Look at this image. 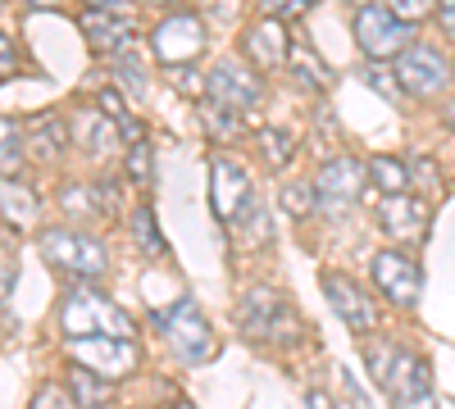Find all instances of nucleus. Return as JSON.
<instances>
[{"instance_id":"nucleus-1","label":"nucleus","mask_w":455,"mask_h":409,"mask_svg":"<svg viewBox=\"0 0 455 409\" xmlns=\"http://www.w3.org/2000/svg\"><path fill=\"white\" fill-rule=\"evenodd\" d=\"M60 327H64V337H124V342H132V319L119 305H109L105 295H96L92 287H78L64 295Z\"/></svg>"},{"instance_id":"nucleus-2","label":"nucleus","mask_w":455,"mask_h":409,"mask_svg":"<svg viewBox=\"0 0 455 409\" xmlns=\"http://www.w3.org/2000/svg\"><path fill=\"white\" fill-rule=\"evenodd\" d=\"M156 327L164 332V342L173 346V355H178L182 364H201V359L214 355L210 323H205V314H201V305L192 301V295H182L178 305L160 310V314H156Z\"/></svg>"},{"instance_id":"nucleus-3","label":"nucleus","mask_w":455,"mask_h":409,"mask_svg":"<svg viewBox=\"0 0 455 409\" xmlns=\"http://www.w3.org/2000/svg\"><path fill=\"white\" fill-rule=\"evenodd\" d=\"M42 255H46L51 269H64L73 278H92V282L105 278V269H109L105 246L87 232H73V228H51L42 237Z\"/></svg>"},{"instance_id":"nucleus-4","label":"nucleus","mask_w":455,"mask_h":409,"mask_svg":"<svg viewBox=\"0 0 455 409\" xmlns=\"http://www.w3.org/2000/svg\"><path fill=\"white\" fill-rule=\"evenodd\" d=\"M150 46H156V59H160L164 68H187V64H196L201 51H205V19L192 14V10L164 14L160 28L150 32Z\"/></svg>"},{"instance_id":"nucleus-5","label":"nucleus","mask_w":455,"mask_h":409,"mask_svg":"<svg viewBox=\"0 0 455 409\" xmlns=\"http://www.w3.org/2000/svg\"><path fill=\"white\" fill-rule=\"evenodd\" d=\"M355 46L373 59V64H387L410 46V23H401L387 5H364L355 10Z\"/></svg>"},{"instance_id":"nucleus-6","label":"nucleus","mask_w":455,"mask_h":409,"mask_svg":"<svg viewBox=\"0 0 455 409\" xmlns=\"http://www.w3.org/2000/svg\"><path fill=\"white\" fill-rule=\"evenodd\" d=\"M392 68H396V78H401V91H405V96H419V100L437 96V91L451 83V64L442 59V51H433V46H424V42H410V46L392 59Z\"/></svg>"},{"instance_id":"nucleus-7","label":"nucleus","mask_w":455,"mask_h":409,"mask_svg":"<svg viewBox=\"0 0 455 409\" xmlns=\"http://www.w3.org/2000/svg\"><path fill=\"white\" fill-rule=\"evenodd\" d=\"M259 96H264V83L246 59H219L210 68V78H205V100L228 105V109H237V114H246L251 105H259Z\"/></svg>"},{"instance_id":"nucleus-8","label":"nucleus","mask_w":455,"mask_h":409,"mask_svg":"<svg viewBox=\"0 0 455 409\" xmlns=\"http://www.w3.org/2000/svg\"><path fill=\"white\" fill-rule=\"evenodd\" d=\"M315 209L319 214H341V209H351L360 201V187H364V169L360 160L351 155H341V160H328L319 173H315Z\"/></svg>"},{"instance_id":"nucleus-9","label":"nucleus","mask_w":455,"mask_h":409,"mask_svg":"<svg viewBox=\"0 0 455 409\" xmlns=\"http://www.w3.org/2000/svg\"><path fill=\"white\" fill-rule=\"evenodd\" d=\"M210 201H214V214L219 223H242L255 201H251V177L237 160H228V155H214L210 164Z\"/></svg>"},{"instance_id":"nucleus-10","label":"nucleus","mask_w":455,"mask_h":409,"mask_svg":"<svg viewBox=\"0 0 455 409\" xmlns=\"http://www.w3.org/2000/svg\"><path fill=\"white\" fill-rule=\"evenodd\" d=\"M373 282H378V291H383L392 305H401V310H414V305H419L424 273H419V264H414L410 255H401V250L373 255Z\"/></svg>"},{"instance_id":"nucleus-11","label":"nucleus","mask_w":455,"mask_h":409,"mask_svg":"<svg viewBox=\"0 0 455 409\" xmlns=\"http://www.w3.org/2000/svg\"><path fill=\"white\" fill-rule=\"evenodd\" d=\"M242 327L251 332L255 342H274V346H287L300 337V327L296 319L274 301V291H251L246 301H242Z\"/></svg>"},{"instance_id":"nucleus-12","label":"nucleus","mask_w":455,"mask_h":409,"mask_svg":"<svg viewBox=\"0 0 455 409\" xmlns=\"http://www.w3.org/2000/svg\"><path fill=\"white\" fill-rule=\"evenodd\" d=\"M387 396L396 409H437V391H433V378H428V364L414 359L410 350L396 355L392 364V378H387Z\"/></svg>"},{"instance_id":"nucleus-13","label":"nucleus","mask_w":455,"mask_h":409,"mask_svg":"<svg viewBox=\"0 0 455 409\" xmlns=\"http://www.w3.org/2000/svg\"><path fill=\"white\" fill-rule=\"evenodd\" d=\"M68 350L83 368H92V374H100V378L128 374L132 359H137L132 342H124V337H68Z\"/></svg>"},{"instance_id":"nucleus-14","label":"nucleus","mask_w":455,"mask_h":409,"mask_svg":"<svg viewBox=\"0 0 455 409\" xmlns=\"http://www.w3.org/2000/svg\"><path fill=\"white\" fill-rule=\"evenodd\" d=\"M287 55H291V36H287V23H283V19L264 14L259 23L246 28V36H242V59H246L251 68H278V64H287Z\"/></svg>"},{"instance_id":"nucleus-15","label":"nucleus","mask_w":455,"mask_h":409,"mask_svg":"<svg viewBox=\"0 0 455 409\" xmlns=\"http://www.w3.org/2000/svg\"><path fill=\"white\" fill-rule=\"evenodd\" d=\"M323 295H328V305L337 310V319L347 323L351 332H373V327H378V305L369 301V295H364L351 278L328 273V278H323Z\"/></svg>"},{"instance_id":"nucleus-16","label":"nucleus","mask_w":455,"mask_h":409,"mask_svg":"<svg viewBox=\"0 0 455 409\" xmlns=\"http://www.w3.org/2000/svg\"><path fill=\"white\" fill-rule=\"evenodd\" d=\"M378 223H383V232L396 237V241H419L428 232V205L410 192H396V196H383L378 205Z\"/></svg>"},{"instance_id":"nucleus-17","label":"nucleus","mask_w":455,"mask_h":409,"mask_svg":"<svg viewBox=\"0 0 455 409\" xmlns=\"http://www.w3.org/2000/svg\"><path fill=\"white\" fill-rule=\"evenodd\" d=\"M83 36L96 55H119L132 42V19L119 10H87L83 14Z\"/></svg>"},{"instance_id":"nucleus-18","label":"nucleus","mask_w":455,"mask_h":409,"mask_svg":"<svg viewBox=\"0 0 455 409\" xmlns=\"http://www.w3.org/2000/svg\"><path fill=\"white\" fill-rule=\"evenodd\" d=\"M0 214H5L10 228L32 232L36 218H42V205H36L32 187H23V182H14V177H0Z\"/></svg>"},{"instance_id":"nucleus-19","label":"nucleus","mask_w":455,"mask_h":409,"mask_svg":"<svg viewBox=\"0 0 455 409\" xmlns=\"http://www.w3.org/2000/svg\"><path fill=\"white\" fill-rule=\"evenodd\" d=\"M68 396H73V405H78V409H109L114 387H109V378L92 374V368H83V364H73V374H68Z\"/></svg>"},{"instance_id":"nucleus-20","label":"nucleus","mask_w":455,"mask_h":409,"mask_svg":"<svg viewBox=\"0 0 455 409\" xmlns=\"http://www.w3.org/2000/svg\"><path fill=\"white\" fill-rule=\"evenodd\" d=\"M23 141L32 146V155H36V160H51L55 151H64L68 128H64V119H55V114H42V119L32 123V132H23Z\"/></svg>"},{"instance_id":"nucleus-21","label":"nucleus","mask_w":455,"mask_h":409,"mask_svg":"<svg viewBox=\"0 0 455 409\" xmlns=\"http://www.w3.org/2000/svg\"><path fill=\"white\" fill-rule=\"evenodd\" d=\"M287 64H291V73H296V83L306 87V91H328V83H332V73H328V64L315 55V51H306V46H296L291 55H287Z\"/></svg>"},{"instance_id":"nucleus-22","label":"nucleus","mask_w":455,"mask_h":409,"mask_svg":"<svg viewBox=\"0 0 455 409\" xmlns=\"http://www.w3.org/2000/svg\"><path fill=\"white\" fill-rule=\"evenodd\" d=\"M369 177L378 182V187H383L387 196H396V192H410V169L401 164V160H392V155H378L373 164H369Z\"/></svg>"},{"instance_id":"nucleus-23","label":"nucleus","mask_w":455,"mask_h":409,"mask_svg":"<svg viewBox=\"0 0 455 409\" xmlns=\"http://www.w3.org/2000/svg\"><path fill=\"white\" fill-rule=\"evenodd\" d=\"M23 169V132L14 119H0V177H14Z\"/></svg>"},{"instance_id":"nucleus-24","label":"nucleus","mask_w":455,"mask_h":409,"mask_svg":"<svg viewBox=\"0 0 455 409\" xmlns=\"http://www.w3.org/2000/svg\"><path fill=\"white\" fill-rule=\"evenodd\" d=\"M114 83H119V87H128V96H146V68H141V59L132 55V51H119V55H114Z\"/></svg>"},{"instance_id":"nucleus-25","label":"nucleus","mask_w":455,"mask_h":409,"mask_svg":"<svg viewBox=\"0 0 455 409\" xmlns=\"http://www.w3.org/2000/svg\"><path fill=\"white\" fill-rule=\"evenodd\" d=\"M132 232H137V250L141 255H164V237L156 228V214H150V205H137L132 209Z\"/></svg>"},{"instance_id":"nucleus-26","label":"nucleus","mask_w":455,"mask_h":409,"mask_svg":"<svg viewBox=\"0 0 455 409\" xmlns=\"http://www.w3.org/2000/svg\"><path fill=\"white\" fill-rule=\"evenodd\" d=\"M201 119L210 123L214 137H237V132H242V114H237V109L214 105V100H201Z\"/></svg>"},{"instance_id":"nucleus-27","label":"nucleus","mask_w":455,"mask_h":409,"mask_svg":"<svg viewBox=\"0 0 455 409\" xmlns=\"http://www.w3.org/2000/svg\"><path fill=\"white\" fill-rule=\"evenodd\" d=\"M259 151H264V160H269L274 169H283L291 160V151H296V137L287 128H269V132L259 137Z\"/></svg>"},{"instance_id":"nucleus-28","label":"nucleus","mask_w":455,"mask_h":409,"mask_svg":"<svg viewBox=\"0 0 455 409\" xmlns=\"http://www.w3.org/2000/svg\"><path fill=\"white\" fill-rule=\"evenodd\" d=\"M364 83L373 87V91H383L387 100H401L405 91H401V78H396V68H387V64H369L364 68Z\"/></svg>"},{"instance_id":"nucleus-29","label":"nucleus","mask_w":455,"mask_h":409,"mask_svg":"<svg viewBox=\"0 0 455 409\" xmlns=\"http://www.w3.org/2000/svg\"><path fill=\"white\" fill-rule=\"evenodd\" d=\"M387 10L401 19V23H424L428 14H437V0H387Z\"/></svg>"},{"instance_id":"nucleus-30","label":"nucleus","mask_w":455,"mask_h":409,"mask_svg":"<svg viewBox=\"0 0 455 409\" xmlns=\"http://www.w3.org/2000/svg\"><path fill=\"white\" fill-rule=\"evenodd\" d=\"M105 132H109V123L100 119V109H92V114L83 119V146H87L92 155H105V146H109Z\"/></svg>"},{"instance_id":"nucleus-31","label":"nucleus","mask_w":455,"mask_h":409,"mask_svg":"<svg viewBox=\"0 0 455 409\" xmlns=\"http://www.w3.org/2000/svg\"><path fill=\"white\" fill-rule=\"evenodd\" d=\"M259 10L269 14V19L291 23V19H300V14H310V10H315V0H259Z\"/></svg>"},{"instance_id":"nucleus-32","label":"nucleus","mask_w":455,"mask_h":409,"mask_svg":"<svg viewBox=\"0 0 455 409\" xmlns=\"http://www.w3.org/2000/svg\"><path fill=\"white\" fill-rule=\"evenodd\" d=\"M396 355H401L396 346H373V350H369V374H373V382H378V387H387Z\"/></svg>"},{"instance_id":"nucleus-33","label":"nucleus","mask_w":455,"mask_h":409,"mask_svg":"<svg viewBox=\"0 0 455 409\" xmlns=\"http://www.w3.org/2000/svg\"><path fill=\"white\" fill-rule=\"evenodd\" d=\"M128 177L137 182V187H146V182H150V141L128 146Z\"/></svg>"},{"instance_id":"nucleus-34","label":"nucleus","mask_w":455,"mask_h":409,"mask_svg":"<svg viewBox=\"0 0 455 409\" xmlns=\"http://www.w3.org/2000/svg\"><path fill=\"white\" fill-rule=\"evenodd\" d=\"M242 0H201V19L205 23H237Z\"/></svg>"},{"instance_id":"nucleus-35","label":"nucleus","mask_w":455,"mask_h":409,"mask_svg":"<svg viewBox=\"0 0 455 409\" xmlns=\"http://www.w3.org/2000/svg\"><path fill=\"white\" fill-rule=\"evenodd\" d=\"M283 205H287L291 214L315 209V187H310V182H291V187H283Z\"/></svg>"},{"instance_id":"nucleus-36","label":"nucleus","mask_w":455,"mask_h":409,"mask_svg":"<svg viewBox=\"0 0 455 409\" xmlns=\"http://www.w3.org/2000/svg\"><path fill=\"white\" fill-rule=\"evenodd\" d=\"M96 105H100V114H109L114 123H128V105H124V91L105 87V91L96 96Z\"/></svg>"},{"instance_id":"nucleus-37","label":"nucleus","mask_w":455,"mask_h":409,"mask_svg":"<svg viewBox=\"0 0 455 409\" xmlns=\"http://www.w3.org/2000/svg\"><path fill=\"white\" fill-rule=\"evenodd\" d=\"M64 209H68V214H92V209H96V192L68 187V192H64Z\"/></svg>"},{"instance_id":"nucleus-38","label":"nucleus","mask_w":455,"mask_h":409,"mask_svg":"<svg viewBox=\"0 0 455 409\" xmlns=\"http://www.w3.org/2000/svg\"><path fill=\"white\" fill-rule=\"evenodd\" d=\"M14 68H19V51H14V42H10V36L0 32V83H5Z\"/></svg>"},{"instance_id":"nucleus-39","label":"nucleus","mask_w":455,"mask_h":409,"mask_svg":"<svg viewBox=\"0 0 455 409\" xmlns=\"http://www.w3.org/2000/svg\"><path fill=\"white\" fill-rule=\"evenodd\" d=\"M32 409H68V400L55 387H42V391H36V400H32Z\"/></svg>"},{"instance_id":"nucleus-40","label":"nucleus","mask_w":455,"mask_h":409,"mask_svg":"<svg viewBox=\"0 0 455 409\" xmlns=\"http://www.w3.org/2000/svg\"><path fill=\"white\" fill-rule=\"evenodd\" d=\"M119 141H124V146H137V141H146V123H141V119H128V123H119Z\"/></svg>"},{"instance_id":"nucleus-41","label":"nucleus","mask_w":455,"mask_h":409,"mask_svg":"<svg viewBox=\"0 0 455 409\" xmlns=\"http://www.w3.org/2000/svg\"><path fill=\"white\" fill-rule=\"evenodd\" d=\"M437 23H442V32L455 42V0H437Z\"/></svg>"},{"instance_id":"nucleus-42","label":"nucleus","mask_w":455,"mask_h":409,"mask_svg":"<svg viewBox=\"0 0 455 409\" xmlns=\"http://www.w3.org/2000/svg\"><path fill=\"white\" fill-rule=\"evenodd\" d=\"M10 287H14V264H5V259H0V305H5Z\"/></svg>"},{"instance_id":"nucleus-43","label":"nucleus","mask_w":455,"mask_h":409,"mask_svg":"<svg viewBox=\"0 0 455 409\" xmlns=\"http://www.w3.org/2000/svg\"><path fill=\"white\" fill-rule=\"evenodd\" d=\"M87 10H128V0H87Z\"/></svg>"},{"instance_id":"nucleus-44","label":"nucleus","mask_w":455,"mask_h":409,"mask_svg":"<svg viewBox=\"0 0 455 409\" xmlns=\"http://www.w3.org/2000/svg\"><path fill=\"white\" fill-rule=\"evenodd\" d=\"M310 409H328V396H319V391H315V396H310Z\"/></svg>"},{"instance_id":"nucleus-45","label":"nucleus","mask_w":455,"mask_h":409,"mask_svg":"<svg viewBox=\"0 0 455 409\" xmlns=\"http://www.w3.org/2000/svg\"><path fill=\"white\" fill-rule=\"evenodd\" d=\"M446 123L455 128V96H451V105H446Z\"/></svg>"},{"instance_id":"nucleus-46","label":"nucleus","mask_w":455,"mask_h":409,"mask_svg":"<svg viewBox=\"0 0 455 409\" xmlns=\"http://www.w3.org/2000/svg\"><path fill=\"white\" fill-rule=\"evenodd\" d=\"M146 5H178V0H146Z\"/></svg>"},{"instance_id":"nucleus-47","label":"nucleus","mask_w":455,"mask_h":409,"mask_svg":"<svg viewBox=\"0 0 455 409\" xmlns=\"http://www.w3.org/2000/svg\"><path fill=\"white\" fill-rule=\"evenodd\" d=\"M351 5H355V10H364V5H373V0H351Z\"/></svg>"},{"instance_id":"nucleus-48","label":"nucleus","mask_w":455,"mask_h":409,"mask_svg":"<svg viewBox=\"0 0 455 409\" xmlns=\"http://www.w3.org/2000/svg\"><path fill=\"white\" fill-rule=\"evenodd\" d=\"M36 5H60V0H36Z\"/></svg>"},{"instance_id":"nucleus-49","label":"nucleus","mask_w":455,"mask_h":409,"mask_svg":"<svg viewBox=\"0 0 455 409\" xmlns=\"http://www.w3.org/2000/svg\"><path fill=\"white\" fill-rule=\"evenodd\" d=\"M178 409H196V405H178Z\"/></svg>"}]
</instances>
